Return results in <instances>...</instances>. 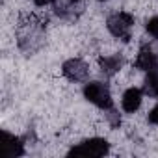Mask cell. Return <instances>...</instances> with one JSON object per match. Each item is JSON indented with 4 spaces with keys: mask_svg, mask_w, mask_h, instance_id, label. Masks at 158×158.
<instances>
[{
    "mask_svg": "<svg viewBox=\"0 0 158 158\" xmlns=\"http://www.w3.org/2000/svg\"><path fill=\"white\" fill-rule=\"evenodd\" d=\"M15 35L19 48L26 56H32L37 50H41V47L47 41V21L35 15H26L19 21Z\"/></svg>",
    "mask_w": 158,
    "mask_h": 158,
    "instance_id": "6da1fadb",
    "label": "cell"
},
{
    "mask_svg": "<svg viewBox=\"0 0 158 158\" xmlns=\"http://www.w3.org/2000/svg\"><path fill=\"white\" fill-rule=\"evenodd\" d=\"M106 26L110 30V34L121 41H130L132 37V28H134V15L128 11H117L114 15L108 17Z\"/></svg>",
    "mask_w": 158,
    "mask_h": 158,
    "instance_id": "7a4b0ae2",
    "label": "cell"
},
{
    "mask_svg": "<svg viewBox=\"0 0 158 158\" xmlns=\"http://www.w3.org/2000/svg\"><path fill=\"white\" fill-rule=\"evenodd\" d=\"M84 97L95 104L97 108L101 110H110L114 108V101H112V93H110V88L102 82H89L84 86Z\"/></svg>",
    "mask_w": 158,
    "mask_h": 158,
    "instance_id": "3957f363",
    "label": "cell"
},
{
    "mask_svg": "<svg viewBox=\"0 0 158 158\" xmlns=\"http://www.w3.org/2000/svg\"><path fill=\"white\" fill-rule=\"evenodd\" d=\"M110 152V143L104 138H89L84 139L82 143H78L76 147H73L69 151V156H93V158H101L106 156Z\"/></svg>",
    "mask_w": 158,
    "mask_h": 158,
    "instance_id": "277c9868",
    "label": "cell"
},
{
    "mask_svg": "<svg viewBox=\"0 0 158 158\" xmlns=\"http://www.w3.org/2000/svg\"><path fill=\"white\" fill-rule=\"evenodd\" d=\"M54 13L63 21H76L84 13V0H54Z\"/></svg>",
    "mask_w": 158,
    "mask_h": 158,
    "instance_id": "5b68a950",
    "label": "cell"
},
{
    "mask_svg": "<svg viewBox=\"0 0 158 158\" xmlns=\"http://www.w3.org/2000/svg\"><path fill=\"white\" fill-rule=\"evenodd\" d=\"M61 74L71 82H86L89 76V65L80 58H71L61 65Z\"/></svg>",
    "mask_w": 158,
    "mask_h": 158,
    "instance_id": "8992f818",
    "label": "cell"
},
{
    "mask_svg": "<svg viewBox=\"0 0 158 158\" xmlns=\"http://www.w3.org/2000/svg\"><path fill=\"white\" fill-rule=\"evenodd\" d=\"M0 152L4 158H17L23 156L24 151V139L19 136L10 134L8 130H2V143H0Z\"/></svg>",
    "mask_w": 158,
    "mask_h": 158,
    "instance_id": "52a82bcc",
    "label": "cell"
},
{
    "mask_svg": "<svg viewBox=\"0 0 158 158\" xmlns=\"http://www.w3.org/2000/svg\"><path fill=\"white\" fill-rule=\"evenodd\" d=\"M134 65L139 71H151V69L158 67V50H154L151 43H141Z\"/></svg>",
    "mask_w": 158,
    "mask_h": 158,
    "instance_id": "ba28073f",
    "label": "cell"
},
{
    "mask_svg": "<svg viewBox=\"0 0 158 158\" xmlns=\"http://www.w3.org/2000/svg\"><path fill=\"white\" fill-rule=\"evenodd\" d=\"M125 63V58L121 54H112V56H102L99 58V69H101V74L104 78H112L114 74H117L121 71Z\"/></svg>",
    "mask_w": 158,
    "mask_h": 158,
    "instance_id": "9c48e42d",
    "label": "cell"
},
{
    "mask_svg": "<svg viewBox=\"0 0 158 158\" xmlns=\"http://www.w3.org/2000/svg\"><path fill=\"white\" fill-rule=\"evenodd\" d=\"M141 99H143V89H138V88H130L123 93V101H121V106L127 114H134L139 106H141Z\"/></svg>",
    "mask_w": 158,
    "mask_h": 158,
    "instance_id": "30bf717a",
    "label": "cell"
},
{
    "mask_svg": "<svg viewBox=\"0 0 158 158\" xmlns=\"http://www.w3.org/2000/svg\"><path fill=\"white\" fill-rule=\"evenodd\" d=\"M143 93L152 99H158V67L147 71V78L143 82Z\"/></svg>",
    "mask_w": 158,
    "mask_h": 158,
    "instance_id": "8fae6325",
    "label": "cell"
},
{
    "mask_svg": "<svg viewBox=\"0 0 158 158\" xmlns=\"http://www.w3.org/2000/svg\"><path fill=\"white\" fill-rule=\"evenodd\" d=\"M106 119H108V123H110L112 128H119V125H121V115H119L117 110H114V108L106 110Z\"/></svg>",
    "mask_w": 158,
    "mask_h": 158,
    "instance_id": "7c38bea8",
    "label": "cell"
},
{
    "mask_svg": "<svg viewBox=\"0 0 158 158\" xmlns=\"http://www.w3.org/2000/svg\"><path fill=\"white\" fill-rule=\"evenodd\" d=\"M145 28H147V32H149V35H151L152 39H156V41H158V15H154V17H151V19L147 21V24H145Z\"/></svg>",
    "mask_w": 158,
    "mask_h": 158,
    "instance_id": "4fadbf2b",
    "label": "cell"
},
{
    "mask_svg": "<svg viewBox=\"0 0 158 158\" xmlns=\"http://www.w3.org/2000/svg\"><path fill=\"white\" fill-rule=\"evenodd\" d=\"M147 119H149L151 125H158V104L149 112V117H147Z\"/></svg>",
    "mask_w": 158,
    "mask_h": 158,
    "instance_id": "5bb4252c",
    "label": "cell"
},
{
    "mask_svg": "<svg viewBox=\"0 0 158 158\" xmlns=\"http://www.w3.org/2000/svg\"><path fill=\"white\" fill-rule=\"evenodd\" d=\"M52 0H34V4L35 6H39V8H43V6H47V4H50Z\"/></svg>",
    "mask_w": 158,
    "mask_h": 158,
    "instance_id": "9a60e30c",
    "label": "cell"
},
{
    "mask_svg": "<svg viewBox=\"0 0 158 158\" xmlns=\"http://www.w3.org/2000/svg\"><path fill=\"white\" fill-rule=\"evenodd\" d=\"M99 2H104V0H99Z\"/></svg>",
    "mask_w": 158,
    "mask_h": 158,
    "instance_id": "2e32d148",
    "label": "cell"
}]
</instances>
